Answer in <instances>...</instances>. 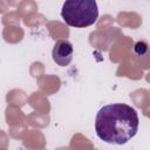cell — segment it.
I'll return each instance as SVG.
<instances>
[{
	"instance_id": "obj_4",
	"label": "cell",
	"mask_w": 150,
	"mask_h": 150,
	"mask_svg": "<svg viewBox=\"0 0 150 150\" xmlns=\"http://www.w3.org/2000/svg\"><path fill=\"white\" fill-rule=\"evenodd\" d=\"M134 50H135V53H136L137 55L143 56V55L149 50V48H148V45H146L144 41H138V42L135 45Z\"/></svg>"
},
{
	"instance_id": "obj_2",
	"label": "cell",
	"mask_w": 150,
	"mask_h": 150,
	"mask_svg": "<svg viewBox=\"0 0 150 150\" xmlns=\"http://www.w3.org/2000/svg\"><path fill=\"white\" fill-rule=\"evenodd\" d=\"M61 16L70 27H89L98 18L96 0H66L62 5Z\"/></svg>"
},
{
	"instance_id": "obj_3",
	"label": "cell",
	"mask_w": 150,
	"mask_h": 150,
	"mask_svg": "<svg viewBox=\"0 0 150 150\" xmlns=\"http://www.w3.org/2000/svg\"><path fill=\"white\" fill-rule=\"evenodd\" d=\"M73 54H74V48H73V45L68 40L56 41V43L54 45L53 52H52L54 62L61 67H66L71 62Z\"/></svg>"
},
{
	"instance_id": "obj_1",
	"label": "cell",
	"mask_w": 150,
	"mask_h": 150,
	"mask_svg": "<svg viewBox=\"0 0 150 150\" xmlns=\"http://www.w3.org/2000/svg\"><path fill=\"white\" fill-rule=\"evenodd\" d=\"M138 125L137 111L125 103L103 105L95 117L97 137L109 144H125L137 134Z\"/></svg>"
}]
</instances>
